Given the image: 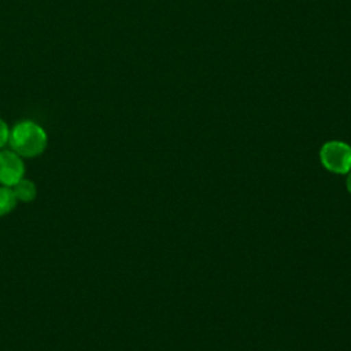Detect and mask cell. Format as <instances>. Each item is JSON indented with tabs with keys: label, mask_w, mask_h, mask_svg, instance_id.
Wrapping results in <instances>:
<instances>
[{
	"label": "cell",
	"mask_w": 351,
	"mask_h": 351,
	"mask_svg": "<svg viewBox=\"0 0 351 351\" xmlns=\"http://www.w3.org/2000/svg\"><path fill=\"white\" fill-rule=\"evenodd\" d=\"M347 189H348V192L351 195V170L348 171V177H347Z\"/></svg>",
	"instance_id": "7"
},
{
	"label": "cell",
	"mask_w": 351,
	"mask_h": 351,
	"mask_svg": "<svg viewBox=\"0 0 351 351\" xmlns=\"http://www.w3.org/2000/svg\"><path fill=\"white\" fill-rule=\"evenodd\" d=\"M25 176V163L12 149H0V185L12 186Z\"/></svg>",
	"instance_id": "3"
},
{
	"label": "cell",
	"mask_w": 351,
	"mask_h": 351,
	"mask_svg": "<svg viewBox=\"0 0 351 351\" xmlns=\"http://www.w3.org/2000/svg\"><path fill=\"white\" fill-rule=\"evenodd\" d=\"M18 202H23V203H30L36 199L37 196V186L33 181L27 180V178H22L19 180L15 185L11 186Z\"/></svg>",
	"instance_id": "4"
},
{
	"label": "cell",
	"mask_w": 351,
	"mask_h": 351,
	"mask_svg": "<svg viewBox=\"0 0 351 351\" xmlns=\"http://www.w3.org/2000/svg\"><path fill=\"white\" fill-rule=\"evenodd\" d=\"M8 143L11 149L22 158H34L47 148L48 137L45 130L33 121L18 122L10 130Z\"/></svg>",
	"instance_id": "1"
},
{
	"label": "cell",
	"mask_w": 351,
	"mask_h": 351,
	"mask_svg": "<svg viewBox=\"0 0 351 351\" xmlns=\"http://www.w3.org/2000/svg\"><path fill=\"white\" fill-rule=\"evenodd\" d=\"M18 204V199L11 186L0 185V217L10 214Z\"/></svg>",
	"instance_id": "5"
},
{
	"label": "cell",
	"mask_w": 351,
	"mask_h": 351,
	"mask_svg": "<svg viewBox=\"0 0 351 351\" xmlns=\"http://www.w3.org/2000/svg\"><path fill=\"white\" fill-rule=\"evenodd\" d=\"M10 138V129L7 123L0 118V148H3Z\"/></svg>",
	"instance_id": "6"
},
{
	"label": "cell",
	"mask_w": 351,
	"mask_h": 351,
	"mask_svg": "<svg viewBox=\"0 0 351 351\" xmlns=\"http://www.w3.org/2000/svg\"><path fill=\"white\" fill-rule=\"evenodd\" d=\"M324 167L336 174H346L351 170V147L343 141H328L319 151Z\"/></svg>",
	"instance_id": "2"
}]
</instances>
